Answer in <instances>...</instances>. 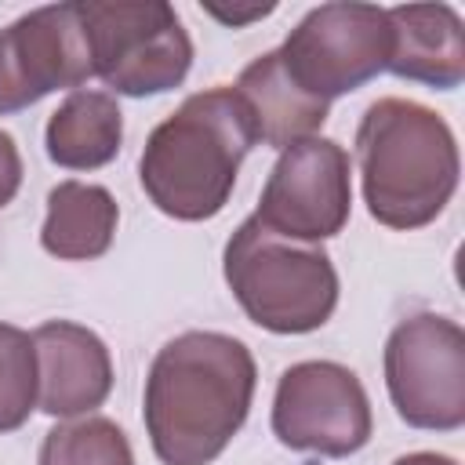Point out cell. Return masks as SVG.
<instances>
[{
	"label": "cell",
	"instance_id": "cell-1",
	"mask_svg": "<svg viewBox=\"0 0 465 465\" xmlns=\"http://www.w3.org/2000/svg\"><path fill=\"white\" fill-rule=\"evenodd\" d=\"M258 367L251 349L222 331L171 338L145 378V432L163 465H211L251 414Z\"/></svg>",
	"mask_w": 465,
	"mask_h": 465
},
{
	"label": "cell",
	"instance_id": "cell-2",
	"mask_svg": "<svg viewBox=\"0 0 465 465\" xmlns=\"http://www.w3.org/2000/svg\"><path fill=\"white\" fill-rule=\"evenodd\" d=\"M254 142L258 134L236 87L196 91L149 131L138 160L142 189L167 218L207 222L229 203L236 171Z\"/></svg>",
	"mask_w": 465,
	"mask_h": 465
},
{
	"label": "cell",
	"instance_id": "cell-3",
	"mask_svg": "<svg viewBox=\"0 0 465 465\" xmlns=\"http://www.w3.org/2000/svg\"><path fill=\"white\" fill-rule=\"evenodd\" d=\"M356 160L371 218L400 232L436 222L461 171L450 124L411 98H378L367 105L356 127Z\"/></svg>",
	"mask_w": 465,
	"mask_h": 465
},
{
	"label": "cell",
	"instance_id": "cell-4",
	"mask_svg": "<svg viewBox=\"0 0 465 465\" xmlns=\"http://www.w3.org/2000/svg\"><path fill=\"white\" fill-rule=\"evenodd\" d=\"M222 272L243 316L272 334L320 331L338 309V269L320 243H298L240 222L222 254Z\"/></svg>",
	"mask_w": 465,
	"mask_h": 465
},
{
	"label": "cell",
	"instance_id": "cell-5",
	"mask_svg": "<svg viewBox=\"0 0 465 465\" xmlns=\"http://www.w3.org/2000/svg\"><path fill=\"white\" fill-rule=\"evenodd\" d=\"M94 76L127 98L163 94L189 76L193 40L163 0H76Z\"/></svg>",
	"mask_w": 465,
	"mask_h": 465
},
{
	"label": "cell",
	"instance_id": "cell-6",
	"mask_svg": "<svg viewBox=\"0 0 465 465\" xmlns=\"http://www.w3.org/2000/svg\"><path fill=\"white\" fill-rule=\"evenodd\" d=\"M287 76L320 102H334L378 73L392 54L389 11L378 4H320L276 47Z\"/></svg>",
	"mask_w": 465,
	"mask_h": 465
},
{
	"label": "cell",
	"instance_id": "cell-7",
	"mask_svg": "<svg viewBox=\"0 0 465 465\" xmlns=\"http://www.w3.org/2000/svg\"><path fill=\"white\" fill-rule=\"evenodd\" d=\"M385 389L414 429L454 432L465 425V331L440 312L400 320L385 341Z\"/></svg>",
	"mask_w": 465,
	"mask_h": 465
},
{
	"label": "cell",
	"instance_id": "cell-8",
	"mask_svg": "<svg viewBox=\"0 0 465 465\" xmlns=\"http://www.w3.org/2000/svg\"><path fill=\"white\" fill-rule=\"evenodd\" d=\"M374 429L371 400L356 371L334 360H302L287 367L272 396V432L283 447L349 458L367 447Z\"/></svg>",
	"mask_w": 465,
	"mask_h": 465
},
{
	"label": "cell",
	"instance_id": "cell-9",
	"mask_svg": "<svg viewBox=\"0 0 465 465\" xmlns=\"http://www.w3.org/2000/svg\"><path fill=\"white\" fill-rule=\"evenodd\" d=\"M352 211V160L334 138H302L280 149L254 218L276 236L323 243L338 236Z\"/></svg>",
	"mask_w": 465,
	"mask_h": 465
},
{
	"label": "cell",
	"instance_id": "cell-10",
	"mask_svg": "<svg viewBox=\"0 0 465 465\" xmlns=\"http://www.w3.org/2000/svg\"><path fill=\"white\" fill-rule=\"evenodd\" d=\"M94 76L91 40L73 4H47L0 29V116L47 98L80 91Z\"/></svg>",
	"mask_w": 465,
	"mask_h": 465
},
{
	"label": "cell",
	"instance_id": "cell-11",
	"mask_svg": "<svg viewBox=\"0 0 465 465\" xmlns=\"http://www.w3.org/2000/svg\"><path fill=\"white\" fill-rule=\"evenodd\" d=\"M40 411L51 418H84L113 392V356L105 341L73 320H47L33 331Z\"/></svg>",
	"mask_w": 465,
	"mask_h": 465
},
{
	"label": "cell",
	"instance_id": "cell-12",
	"mask_svg": "<svg viewBox=\"0 0 465 465\" xmlns=\"http://www.w3.org/2000/svg\"><path fill=\"white\" fill-rule=\"evenodd\" d=\"M392 25L389 73L400 80L454 91L465 80V22L450 4L385 7Z\"/></svg>",
	"mask_w": 465,
	"mask_h": 465
},
{
	"label": "cell",
	"instance_id": "cell-13",
	"mask_svg": "<svg viewBox=\"0 0 465 465\" xmlns=\"http://www.w3.org/2000/svg\"><path fill=\"white\" fill-rule=\"evenodd\" d=\"M236 94L251 113L258 142L272 149H287L302 138H312L331 113L327 102L312 98L287 76L276 51H265L251 65H243L236 80Z\"/></svg>",
	"mask_w": 465,
	"mask_h": 465
},
{
	"label": "cell",
	"instance_id": "cell-14",
	"mask_svg": "<svg viewBox=\"0 0 465 465\" xmlns=\"http://www.w3.org/2000/svg\"><path fill=\"white\" fill-rule=\"evenodd\" d=\"M124 142V113L109 91H69L51 113L44 145L47 156L65 171H94L116 160Z\"/></svg>",
	"mask_w": 465,
	"mask_h": 465
},
{
	"label": "cell",
	"instance_id": "cell-15",
	"mask_svg": "<svg viewBox=\"0 0 465 465\" xmlns=\"http://www.w3.org/2000/svg\"><path fill=\"white\" fill-rule=\"evenodd\" d=\"M116 222H120V207L105 185L69 178L47 193V218L40 229V243L47 254L62 262H91L113 247Z\"/></svg>",
	"mask_w": 465,
	"mask_h": 465
},
{
	"label": "cell",
	"instance_id": "cell-16",
	"mask_svg": "<svg viewBox=\"0 0 465 465\" xmlns=\"http://www.w3.org/2000/svg\"><path fill=\"white\" fill-rule=\"evenodd\" d=\"M40 465H134L127 432L102 414L58 421L40 443Z\"/></svg>",
	"mask_w": 465,
	"mask_h": 465
},
{
	"label": "cell",
	"instance_id": "cell-17",
	"mask_svg": "<svg viewBox=\"0 0 465 465\" xmlns=\"http://www.w3.org/2000/svg\"><path fill=\"white\" fill-rule=\"evenodd\" d=\"M40 403V374L33 334L0 323V432H15Z\"/></svg>",
	"mask_w": 465,
	"mask_h": 465
},
{
	"label": "cell",
	"instance_id": "cell-18",
	"mask_svg": "<svg viewBox=\"0 0 465 465\" xmlns=\"http://www.w3.org/2000/svg\"><path fill=\"white\" fill-rule=\"evenodd\" d=\"M22 189V153L7 131H0V211L18 196Z\"/></svg>",
	"mask_w": 465,
	"mask_h": 465
},
{
	"label": "cell",
	"instance_id": "cell-19",
	"mask_svg": "<svg viewBox=\"0 0 465 465\" xmlns=\"http://www.w3.org/2000/svg\"><path fill=\"white\" fill-rule=\"evenodd\" d=\"M276 7L272 4H265V7H247V11H225V7H214V4H207V15H214L218 22H225V25H243V22H254V18H265V15H272Z\"/></svg>",
	"mask_w": 465,
	"mask_h": 465
},
{
	"label": "cell",
	"instance_id": "cell-20",
	"mask_svg": "<svg viewBox=\"0 0 465 465\" xmlns=\"http://www.w3.org/2000/svg\"><path fill=\"white\" fill-rule=\"evenodd\" d=\"M392 465H458L450 454H436V450H414V454H403L396 458Z\"/></svg>",
	"mask_w": 465,
	"mask_h": 465
}]
</instances>
